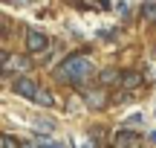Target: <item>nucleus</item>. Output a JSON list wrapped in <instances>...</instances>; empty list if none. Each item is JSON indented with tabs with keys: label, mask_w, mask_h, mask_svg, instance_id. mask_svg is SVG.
Wrapping results in <instances>:
<instances>
[{
	"label": "nucleus",
	"mask_w": 156,
	"mask_h": 148,
	"mask_svg": "<svg viewBox=\"0 0 156 148\" xmlns=\"http://www.w3.org/2000/svg\"><path fill=\"white\" fill-rule=\"evenodd\" d=\"M87 105L93 110H101L107 105V90L104 87H95V90H87Z\"/></svg>",
	"instance_id": "423d86ee"
},
{
	"label": "nucleus",
	"mask_w": 156,
	"mask_h": 148,
	"mask_svg": "<svg viewBox=\"0 0 156 148\" xmlns=\"http://www.w3.org/2000/svg\"><path fill=\"white\" fill-rule=\"evenodd\" d=\"M35 102H38V105H44V108H52V93H46L44 87H41V90L35 93Z\"/></svg>",
	"instance_id": "1a4fd4ad"
},
{
	"label": "nucleus",
	"mask_w": 156,
	"mask_h": 148,
	"mask_svg": "<svg viewBox=\"0 0 156 148\" xmlns=\"http://www.w3.org/2000/svg\"><path fill=\"white\" fill-rule=\"evenodd\" d=\"M35 125H38V131H46V134L55 131V119H38Z\"/></svg>",
	"instance_id": "9d476101"
},
{
	"label": "nucleus",
	"mask_w": 156,
	"mask_h": 148,
	"mask_svg": "<svg viewBox=\"0 0 156 148\" xmlns=\"http://www.w3.org/2000/svg\"><path fill=\"white\" fill-rule=\"evenodd\" d=\"M113 148H139V134L133 131H119L113 137Z\"/></svg>",
	"instance_id": "20e7f679"
},
{
	"label": "nucleus",
	"mask_w": 156,
	"mask_h": 148,
	"mask_svg": "<svg viewBox=\"0 0 156 148\" xmlns=\"http://www.w3.org/2000/svg\"><path fill=\"white\" fill-rule=\"evenodd\" d=\"M20 148H32V145H20Z\"/></svg>",
	"instance_id": "2eb2a0df"
},
{
	"label": "nucleus",
	"mask_w": 156,
	"mask_h": 148,
	"mask_svg": "<svg viewBox=\"0 0 156 148\" xmlns=\"http://www.w3.org/2000/svg\"><path fill=\"white\" fill-rule=\"evenodd\" d=\"M38 90H41V87L35 84L32 79H17V81H15V93H17V96H26V99H35V93H38Z\"/></svg>",
	"instance_id": "39448f33"
},
{
	"label": "nucleus",
	"mask_w": 156,
	"mask_h": 148,
	"mask_svg": "<svg viewBox=\"0 0 156 148\" xmlns=\"http://www.w3.org/2000/svg\"><path fill=\"white\" fill-rule=\"evenodd\" d=\"M151 139H153V142H156V131H153V134H151Z\"/></svg>",
	"instance_id": "4468645a"
},
{
	"label": "nucleus",
	"mask_w": 156,
	"mask_h": 148,
	"mask_svg": "<svg viewBox=\"0 0 156 148\" xmlns=\"http://www.w3.org/2000/svg\"><path fill=\"white\" fill-rule=\"evenodd\" d=\"M0 64L6 73H26L29 70V58L15 55V52H0Z\"/></svg>",
	"instance_id": "f03ea898"
},
{
	"label": "nucleus",
	"mask_w": 156,
	"mask_h": 148,
	"mask_svg": "<svg viewBox=\"0 0 156 148\" xmlns=\"http://www.w3.org/2000/svg\"><path fill=\"white\" fill-rule=\"evenodd\" d=\"M145 15L151 17V20H156V3H147L145 6Z\"/></svg>",
	"instance_id": "ddd939ff"
},
{
	"label": "nucleus",
	"mask_w": 156,
	"mask_h": 148,
	"mask_svg": "<svg viewBox=\"0 0 156 148\" xmlns=\"http://www.w3.org/2000/svg\"><path fill=\"white\" fill-rule=\"evenodd\" d=\"M139 84H142V73L127 70V73H124V79H122V87H124V90H133V87H139Z\"/></svg>",
	"instance_id": "6e6552de"
},
{
	"label": "nucleus",
	"mask_w": 156,
	"mask_h": 148,
	"mask_svg": "<svg viewBox=\"0 0 156 148\" xmlns=\"http://www.w3.org/2000/svg\"><path fill=\"white\" fill-rule=\"evenodd\" d=\"M38 145H41V148H67V145H55V142H46V137H38Z\"/></svg>",
	"instance_id": "f8f14e48"
},
{
	"label": "nucleus",
	"mask_w": 156,
	"mask_h": 148,
	"mask_svg": "<svg viewBox=\"0 0 156 148\" xmlns=\"http://www.w3.org/2000/svg\"><path fill=\"white\" fill-rule=\"evenodd\" d=\"M101 84H122V79H124V73H119V70H113V67H107V70H101Z\"/></svg>",
	"instance_id": "0eeeda50"
},
{
	"label": "nucleus",
	"mask_w": 156,
	"mask_h": 148,
	"mask_svg": "<svg viewBox=\"0 0 156 148\" xmlns=\"http://www.w3.org/2000/svg\"><path fill=\"white\" fill-rule=\"evenodd\" d=\"M0 145H3V148H20V145L15 142V139L9 137V134H6V137H0Z\"/></svg>",
	"instance_id": "9b49d317"
},
{
	"label": "nucleus",
	"mask_w": 156,
	"mask_h": 148,
	"mask_svg": "<svg viewBox=\"0 0 156 148\" xmlns=\"http://www.w3.org/2000/svg\"><path fill=\"white\" fill-rule=\"evenodd\" d=\"M90 73H93V61H90V55H84V52L69 55L67 61L58 67V79L67 81V84H84Z\"/></svg>",
	"instance_id": "f257e3e1"
},
{
	"label": "nucleus",
	"mask_w": 156,
	"mask_h": 148,
	"mask_svg": "<svg viewBox=\"0 0 156 148\" xmlns=\"http://www.w3.org/2000/svg\"><path fill=\"white\" fill-rule=\"evenodd\" d=\"M46 35L44 32H38V29H29L26 32V50L29 52H41V50H46Z\"/></svg>",
	"instance_id": "7ed1b4c3"
}]
</instances>
